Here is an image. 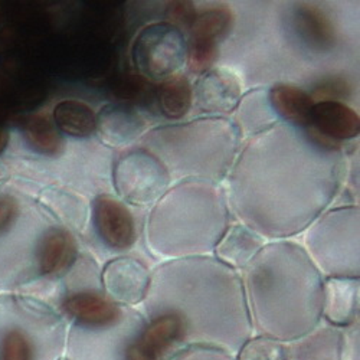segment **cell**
Listing matches in <instances>:
<instances>
[{"label": "cell", "instance_id": "obj_1", "mask_svg": "<svg viewBox=\"0 0 360 360\" xmlns=\"http://www.w3.org/2000/svg\"><path fill=\"white\" fill-rule=\"evenodd\" d=\"M137 310L146 320L172 319L182 352L212 347L235 354L254 335L241 273L214 255L167 259L155 266Z\"/></svg>", "mask_w": 360, "mask_h": 360}, {"label": "cell", "instance_id": "obj_2", "mask_svg": "<svg viewBox=\"0 0 360 360\" xmlns=\"http://www.w3.org/2000/svg\"><path fill=\"white\" fill-rule=\"evenodd\" d=\"M241 278L254 335L288 343L321 323L324 277L303 247L264 245Z\"/></svg>", "mask_w": 360, "mask_h": 360}, {"label": "cell", "instance_id": "obj_3", "mask_svg": "<svg viewBox=\"0 0 360 360\" xmlns=\"http://www.w3.org/2000/svg\"><path fill=\"white\" fill-rule=\"evenodd\" d=\"M67 320L39 304L0 309V360H63Z\"/></svg>", "mask_w": 360, "mask_h": 360}, {"label": "cell", "instance_id": "obj_4", "mask_svg": "<svg viewBox=\"0 0 360 360\" xmlns=\"http://www.w3.org/2000/svg\"><path fill=\"white\" fill-rule=\"evenodd\" d=\"M146 324L131 307L101 323H70L64 360H156L146 343Z\"/></svg>", "mask_w": 360, "mask_h": 360}, {"label": "cell", "instance_id": "obj_5", "mask_svg": "<svg viewBox=\"0 0 360 360\" xmlns=\"http://www.w3.org/2000/svg\"><path fill=\"white\" fill-rule=\"evenodd\" d=\"M188 45L182 31L169 23L144 27L134 41L133 59L139 71L152 79H169L186 61Z\"/></svg>", "mask_w": 360, "mask_h": 360}, {"label": "cell", "instance_id": "obj_6", "mask_svg": "<svg viewBox=\"0 0 360 360\" xmlns=\"http://www.w3.org/2000/svg\"><path fill=\"white\" fill-rule=\"evenodd\" d=\"M152 269L133 257H115L101 268L105 295L118 306L137 309L147 295Z\"/></svg>", "mask_w": 360, "mask_h": 360}, {"label": "cell", "instance_id": "obj_7", "mask_svg": "<svg viewBox=\"0 0 360 360\" xmlns=\"http://www.w3.org/2000/svg\"><path fill=\"white\" fill-rule=\"evenodd\" d=\"M117 186L122 196L141 205L160 196L169 182L162 163L144 152L123 159L117 169Z\"/></svg>", "mask_w": 360, "mask_h": 360}, {"label": "cell", "instance_id": "obj_8", "mask_svg": "<svg viewBox=\"0 0 360 360\" xmlns=\"http://www.w3.org/2000/svg\"><path fill=\"white\" fill-rule=\"evenodd\" d=\"M94 217L104 245L115 252H126L133 248L136 225L127 206L111 198H100L96 202Z\"/></svg>", "mask_w": 360, "mask_h": 360}, {"label": "cell", "instance_id": "obj_9", "mask_svg": "<svg viewBox=\"0 0 360 360\" xmlns=\"http://www.w3.org/2000/svg\"><path fill=\"white\" fill-rule=\"evenodd\" d=\"M359 320V278H324L321 321L338 328Z\"/></svg>", "mask_w": 360, "mask_h": 360}, {"label": "cell", "instance_id": "obj_10", "mask_svg": "<svg viewBox=\"0 0 360 360\" xmlns=\"http://www.w3.org/2000/svg\"><path fill=\"white\" fill-rule=\"evenodd\" d=\"M309 127L323 140L346 141L357 137L360 118L352 107L342 101H319L311 110Z\"/></svg>", "mask_w": 360, "mask_h": 360}, {"label": "cell", "instance_id": "obj_11", "mask_svg": "<svg viewBox=\"0 0 360 360\" xmlns=\"http://www.w3.org/2000/svg\"><path fill=\"white\" fill-rule=\"evenodd\" d=\"M78 259V248L72 235L63 229L48 232L37 250L39 277L63 278Z\"/></svg>", "mask_w": 360, "mask_h": 360}, {"label": "cell", "instance_id": "obj_12", "mask_svg": "<svg viewBox=\"0 0 360 360\" xmlns=\"http://www.w3.org/2000/svg\"><path fill=\"white\" fill-rule=\"evenodd\" d=\"M288 360H342V328L321 321L307 335L285 343Z\"/></svg>", "mask_w": 360, "mask_h": 360}, {"label": "cell", "instance_id": "obj_13", "mask_svg": "<svg viewBox=\"0 0 360 360\" xmlns=\"http://www.w3.org/2000/svg\"><path fill=\"white\" fill-rule=\"evenodd\" d=\"M241 98V84L226 71H207L196 86L198 105L206 112L232 111Z\"/></svg>", "mask_w": 360, "mask_h": 360}, {"label": "cell", "instance_id": "obj_14", "mask_svg": "<svg viewBox=\"0 0 360 360\" xmlns=\"http://www.w3.org/2000/svg\"><path fill=\"white\" fill-rule=\"evenodd\" d=\"M98 126L104 139L118 144L137 137L144 130L146 123L143 117L129 105H108L97 120Z\"/></svg>", "mask_w": 360, "mask_h": 360}, {"label": "cell", "instance_id": "obj_15", "mask_svg": "<svg viewBox=\"0 0 360 360\" xmlns=\"http://www.w3.org/2000/svg\"><path fill=\"white\" fill-rule=\"evenodd\" d=\"M274 111L292 126L307 127L314 107V100L302 88L294 85H277L269 93Z\"/></svg>", "mask_w": 360, "mask_h": 360}, {"label": "cell", "instance_id": "obj_16", "mask_svg": "<svg viewBox=\"0 0 360 360\" xmlns=\"http://www.w3.org/2000/svg\"><path fill=\"white\" fill-rule=\"evenodd\" d=\"M264 247V241L254 232H229L214 251V257L241 273Z\"/></svg>", "mask_w": 360, "mask_h": 360}, {"label": "cell", "instance_id": "obj_17", "mask_svg": "<svg viewBox=\"0 0 360 360\" xmlns=\"http://www.w3.org/2000/svg\"><path fill=\"white\" fill-rule=\"evenodd\" d=\"M295 25L300 35L313 48L328 51L336 45V32L332 20L314 6H303L295 13Z\"/></svg>", "mask_w": 360, "mask_h": 360}, {"label": "cell", "instance_id": "obj_18", "mask_svg": "<svg viewBox=\"0 0 360 360\" xmlns=\"http://www.w3.org/2000/svg\"><path fill=\"white\" fill-rule=\"evenodd\" d=\"M56 127L71 137H88L97 130V115L94 110L82 101L65 100L53 110Z\"/></svg>", "mask_w": 360, "mask_h": 360}, {"label": "cell", "instance_id": "obj_19", "mask_svg": "<svg viewBox=\"0 0 360 360\" xmlns=\"http://www.w3.org/2000/svg\"><path fill=\"white\" fill-rule=\"evenodd\" d=\"M233 16L225 6H215L196 15L189 32L191 41L218 45V42L229 32Z\"/></svg>", "mask_w": 360, "mask_h": 360}, {"label": "cell", "instance_id": "obj_20", "mask_svg": "<svg viewBox=\"0 0 360 360\" xmlns=\"http://www.w3.org/2000/svg\"><path fill=\"white\" fill-rule=\"evenodd\" d=\"M193 103V88L186 77L174 75L166 79L159 91V107L165 117L179 120L185 117Z\"/></svg>", "mask_w": 360, "mask_h": 360}, {"label": "cell", "instance_id": "obj_21", "mask_svg": "<svg viewBox=\"0 0 360 360\" xmlns=\"http://www.w3.org/2000/svg\"><path fill=\"white\" fill-rule=\"evenodd\" d=\"M23 133L29 144L39 153L55 155L61 148V137L45 115L29 117L23 123Z\"/></svg>", "mask_w": 360, "mask_h": 360}, {"label": "cell", "instance_id": "obj_22", "mask_svg": "<svg viewBox=\"0 0 360 360\" xmlns=\"http://www.w3.org/2000/svg\"><path fill=\"white\" fill-rule=\"evenodd\" d=\"M235 360H288L285 343L252 335L235 353Z\"/></svg>", "mask_w": 360, "mask_h": 360}, {"label": "cell", "instance_id": "obj_23", "mask_svg": "<svg viewBox=\"0 0 360 360\" xmlns=\"http://www.w3.org/2000/svg\"><path fill=\"white\" fill-rule=\"evenodd\" d=\"M218 58V45L191 41L188 44L186 61L189 68L196 74H205L214 67Z\"/></svg>", "mask_w": 360, "mask_h": 360}, {"label": "cell", "instance_id": "obj_24", "mask_svg": "<svg viewBox=\"0 0 360 360\" xmlns=\"http://www.w3.org/2000/svg\"><path fill=\"white\" fill-rule=\"evenodd\" d=\"M198 12L192 2H172L167 5V23L180 29H191Z\"/></svg>", "mask_w": 360, "mask_h": 360}, {"label": "cell", "instance_id": "obj_25", "mask_svg": "<svg viewBox=\"0 0 360 360\" xmlns=\"http://www.w3.org/2000/svg\"><path fill=\"white\" fill-rule=\"evenodd\" d=\"M350 86L343 78H327L319 84L314 94L323 98L321 101H338V98H343L349 94Z\"/></svg>", "mask_w": 360, "mask_h": 360}, {"label": "cell", "instance_id": "obj_26", "mask_svg": "<svg viewBox=\"0 0 360 360\" xmlns=\"http://www.w3.org/2000/svg\"><path fill=\"white\" fill-rule=\"evenodd\" d=\"M359 320L342 328V360H360Z\"/></svg>", "mask_w": 360, "mask_h": 360}, {"label": "cell", "instance_id": "obj_27", "mask_svg": "<svg viewBox=\"0 0 360 360\" xmlns=\"http://www.w3.org/2000/svg\"><path fill=\"white\" fill-rule=\"evenodd\" d=\"M172 360H235V354L212 347H189L176 354Z\"/></svg>", "mask_w": 360, "mask_h": 360}, {"label": "cell", "instance_id": "obj_28", "mask_svg": "<svg viewBox=\"0 0 360 360\" xmlns=\"http://www.w3.org/2000/svg\"><path fill=\"white\" fill-rule=\"evenodd\" d=\"M18 214V205L13 199L11 198H2L0 199V232H4L13 219L16 218Z\"/></svg>", "mask_w": 360, "mask_h": 360}, {"label": "cell", "instance_id": "obj_29", "mask_svg": "<svg viewBox=\"0 0 360 360\" xmlns=\"http://www.w3.org/2000/svg\"><path fill=\"white\" fill-rule=\"evenodd\" d=\"M5 123H6V108L4 107L2 103H0V130L5 129Z\"/></svg>", "mask_w": 360, "mask_h": 360}]
</instances>
